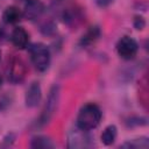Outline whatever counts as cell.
Instances as JSON below:
<instances>
[{"label": "cell", "mask_w": 149, "mask_h": 149, "mask_svg": "<svg viewBox=\"0 0 149 149\" xmlns=\"http://www.w3.org/2000/svg\"><path fill=\"white\" fill-rule=\"evenodd\" d=\"M101 120V111L95 104H86L83 106L77 116V127L83 130L95 128Z\"/></svg>", "instance_id": "1"}, {"label": "cell", "mask_w": 149, "mask_h": 149, "mask_svg": "<svg viewBox=\"0 0 149 149\" xmlns=\"http://www.w3.org/2000/svg\"><path fill=\"white\" fill-rule=\"evenodd\" d=\"M29 55L31 63L37 71H45L50 64V51L42 43H35L29 48Z\"/></svg>", "instance_id": "2"}, {"label": "cell", "mask_w": 149, "mask_h": 149, "mask_svg": "<svg viewBox=\"0 0 149 149\" xmlns=\"http://www.w3.org/2000/svg\"><path fill=\"white\" fill-rule=\"evenodd\" d=\"M61 91H59V86L58 85H54L49 92V95H48V99H47V102H45V106H44V109L41 114V118H40V125L43 126V125H47L52 115L55 114L56 109H57V106H58V102H59V94Z\"/></svg>", "instance_id": "3"}, {"label": "cell", "mask_w": 149, "mask_h": 149, "mask_svg": "<svg viewBox=\"0 0 149 149\" xmlns=\"http://www.w3.org/2000/svg\"><path fill=\"white\" fill-rule=\"evenodd\" d=\"M27 74V65L20 57H14L8 68V79L13 84H20L23 81Z\"/></svg>", "instance_id": "4"}, {"label": "cell", "mask_w": 149, "mask_h": 149, "mask_svg": "<svg viewBox=\"0 0 149 149\" xmlns=\"http://www.w3.org/2000/svg\"><path fill=\"white\" fill-rule=\"evenodd\" d=\"M137 49H139L137 42L129 36L121 37L116 44V51H118L119 56L123 59L134 58V56L137 52Z\"/></svg>", "instance_id": "5"}, {"label": "cell", "mask_w": 149, "mask_h": 149, "mask_svg": "<svg viewBox=\"0 0 149 149\" xmlns=\"http://www.w3.org/2000/svg\"><path fill=\"white\" fill-rule=\"evenodd\" d=\"M42 98V91H41V86L38 83H33L27 92H26V97H24V101H26V106L29 108H34L36 107Z\"/></svg>", "instance_id": "6"}, {"label": "cell", "mask_w": 149, "mask_h": 149, "mask_svg": "<svg viewBox=\"0 0 149 149\" xmlns=\"http://www.w3.org/2000/svg\"><path fill=\"white\" fill-rule=\"evenodd\" d=\"M86 130H83L78 128L77 130L72 132L69 135V147L70 148H83L87 146L88 142V136L85 134Z\"/></svg>", "instance_id": "7"}, {"label": "cell", "mask_w": 149, "mask_h": 149, "mask_svg": "<svg viewBox=\"0 0 149 149\" xmlns=\"http://www.w3.org/2000/svg\"><path fill=\"white\" fill-rule=\"evenodd\" d=\"M12 43L14 44L15 48L17 49H24L28 44V33L24 30V28L22 27H16L10 36Z\"/></svg>", "instance_id": "8"}, {"label": "cell", "mask_w": 149, "mask_h": 149, "mask_svg": "<svg viewBox=\"0 0 149 149\" xmlns=\"http://www.w3.org/2000/svg\"><path fill=\"white\" fill-rule=\"evenodd\" d=\"M44 9V6L41 1L38 0H30L27 5H26V9H24V15L27 19L29 20H34L36 17H38L42 12Z\"/></svg>", "instance_id": "9"}, {"label": "cell", "mask_w": 149, "mask_h": 149, "mask_svg": "<svg viewBox=\"0 0 149 149\" xmlns=\"http://www.w3.org/2000/svg\"><path fill=\"white\" fill-rule=\"evenodd\" d=\"M2 19L6 23H15L21 19V12L15 6H9L5 9L2 14Z\"/></svg>", "instance_id": "10"}, {"label": "cell", "mask_w": 149, "mask_h": 149, "mask_svg": "<svg viewBox=\"0 0 149 149\" xmlns=\"http://www.w3.org/2000/svg\"><path fill=\"white\" fill-rule=\"evenodd\" d=\"M116 135H118L116 127L114 125H109L104 129V132L101 134V142L105 146H109L115 141Z\"/></svg>", "instance_id": "11"}, {"label": "cell", "mask_w": 149, "mask_h": 149, "mask_svg": "<svg viewBox=\"0 0 149 149\" xmlns=\"http://www.w3.org/2000/svg\"><path fill=\"white\" fill-rule=\"evenodd\" d=\"M30 147L35 149H47V148H54L55 144L51 142L50 139L45 136H35L31 139Z\"/></svg>", "instance_id": "12"}, {"label": "cell", "mask_w": 149, "mask_h": 149, "mask_svg": "<svg viewBox=\"0 0 149 149\" xmlns=\"http://www.w3.org/2000/svg\"><path fill=\"white\" fill-rule=\"evenodd\" d=\"M99 36H100V29H99L98 27H91V28L86 31V34L83 36V38H81L80 42H81V44L87 45V44L93 43Z\"/></svg>", "instance_id": "13"}, {"label": "cell", "mask_w": 149, "mask_h": 149, "mask_svg": "<svg viewBox=\"0 0 149 149\" xmlns=\"http://www.w3.org/2000/svg\"><path fill=\"white\" fill-rule=\"evenodd\" d=\"M122 147L123 148H148L149 142L146 137H142V139H136V140L129 141V142L125 143Z\"/></svg>", "instance_id": "14"}, {"label": "cell", "mask_w": 149, "mask_h": 149, "mask_svg": "<svg viewBox=\"0 0 149 149\" xmlns=\"http://www.w3.org/2000/svg\"><path fill=\"white\" fill-rule=\"evenodd\" d=\"M144 24H146V22H144L143 17H141V16H136V17H135V20H134V26H135L136 29H142V28L144 27Z\"/></svg>", "instance_id": "15"}, {"label": "cell", "mask_w": 149, "mask_h": 149, "mask_svg": "<svg viewBox=\"0 0 149 149\" xmlns=\"http://www.w3.org/2000/svg\"><path fill=\"white\" fill-rule=\"evenodd\" d=\"M112 1H113V0H95L97 5H98L99 7H106V6H108Z\"/></svg>", "instance_id": "16"}]
</instances>
